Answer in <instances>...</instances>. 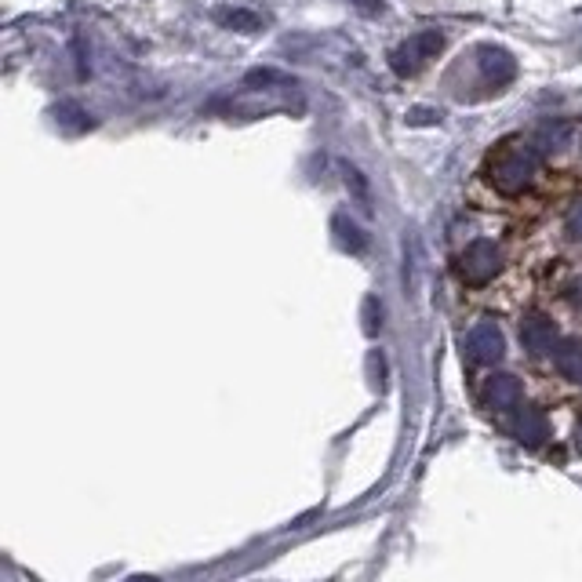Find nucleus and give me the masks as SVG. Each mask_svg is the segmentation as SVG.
Wrapping results in <instances>:
<instances>
[{"label": "nucleus", "instance_id": "obj_2", "mask_svg": "<svg viewBox=\"0 0 582 582\" xmlns=\"http://www.w3.org/2000/svg\"><path fill=\"white\" fill-rule=\"evenodd\" d=\"M441 51H444L441 30H419L390 51V70L397 73V77H415V73H419L430 59H437Z\"/></svg>", "mask_w": 582, "mask_h": 582}, {"label": "nucleus", "instance_id": "obj_5", "mask_svg": "<svg viewBox=\"0 0 582 582\" xmlns=\"http://www.w3.org/2000/svg\"><path fill=\"white\" fill-rule=\"evenodd\" d=\"M462 350L470 357V364H499V357L506 353V339H502V328L495 321L473 324L466 339H462Z\"/></svg>", "mask_w": 582, "mask_h": 582}, {"label": "nucleus", "instance_id": "obj_8", "mask_svg": "<svg viewBox=\"0 0 582 582\" xmlns=\"http://www.w3.org/2000/svg\"><path fill=\"white\" fill-rule=\"evenodd\" d=\"M553 368L564 382L582 386V339L579 335H564L561 346L553 350Z\"/></svg>", "mask_w": 582, "mask_h": 582}, {"label": "nucleus", "instance_id": "obj_6", "mask_svg": "<svg viewBox=\"0 0 582 582\" xmlns=\"http://www.w3.org/2000/svg\"><path fill=\"white\" fill-rule=\"evenodd\" d=\"M484 404L492 408V412L506 415V412H521V397H524V386L517 375H506V372H495L484 379V390H481Z\"/></svg>", "mask_w": 582, "mask_h": 582}, {"label": "nucleus", "instance_id": "obj_14", "mask_svg": "<svg viewBox=\"0 0 582 582\" xmlns=\"http://www.w3.org/2000/svg\"><path fill=\"white\" fill-rule=\"evenodd\" d=\"M579 146H582V139H579Z\"/></svg>", "mask_w": 582, "mask_h": 582}, {"label": "nucleus", "instance_id": "obj_13", "mask_svg": "<svg viewBox=\"0 0 582 582\" xmlns=\"http://www.w3.org/2000/svg\"><path fill=\"white\" fill-rule=\"evenodd\" d=\"M564 226H568V237L582 244V201H579V204H572V211H568V219H564Z\"/></svg>", "mask_w": 582, "mask_h": 582}, {"label": "nucleus", "instance_id": "obj_7", "mask_svg": "<svg viewBox=\"0 0 582 582\" xmlns=\"http://www.w3.org/2000/svg\"><path fill=\"white\" fill-rule=\"evenodd\" d=\"M477 70H481L484 84L502 88V84H510L517 77V59L506 48H499V44H481L477 48Z\"/></svg>", "mask_w": 582, "mask_h": 582}, {"label": "nucleus", "instance_id": "obj_3", "mask_svg": "<svg viewBox=\"0 0 582 582\" xmlns=\"http://www.w3.org/2000/svg\"><path fill=\"white\" fill-rule=\"evenodd\" d=\"M502 270V251L495 241H473L466 244V251L459 255V277L470 288H481Z\"/></svg>", "mask_w": 582, "mask_h": 582}, {"label": "nucleus", "instance_id": "obj_12", "mask_svg": "<svg viewBox=\"0 0 582 582\" xmlns=\"http://www.w3.org/2000/svg\"><path fill=\"white\" fill-rule=\"evenodd\" d=\"M55 121H59L62 128H73V131L91 128V117L77 106V102H59V106H55Z\"/></svg>", "mask_w": 582, "mask_h": 582}, {"label": "nucleus", "instance_id": "obj_10", "mask_svg": "<svg viewBox=\"0 0 582 582\" xmlns=\"http://www.w3.org/2000/svg\"><path fill=\"white\" fill-rule=\"evenodd\" d=\"M568 139H572V124L568 121H542L532 142L539 146V153H550V150H564Z\"/></svg>", "mask_w": 582, "mask_h": 582}, {"label": "nucleus", "instance_id": "obj_4", "mask_svg": "<svg viewBox=\"0 0 582 582\" xmlns=\"http://www.w3.org/2000/svg\"><path fill=\"white\" fill-rule=\"evenodd\" d=\"M517 335H521V350L528 357H535V361L539 357H553V350L561 346V332H557V324L546 313H524Z\"/></svg>", "mask_w": 582, "mask_h": 582}, {"label": "nucleus", "instance_id": "obj_9", "mask_svg": "<svg viewBox=\"0 0 582 582\" xmlns=\"http://www.w3.org/2000/svg\"><path fill=\"white\" fill-rule=\"evenodd\" d=\"M513 433H517V441L528 444V448H542V444L550 441V422L542 412H532V408H524V412H513Z\"/></svg>", "mask_w": 582, "mask_h": 582}, {"label": "nucleus", "instance_id": "obj_11", "mask_svg": "<svg viewBox=\"0 0 582 582\" xmlns=\"http://www.w3.org/2000/svg\"><path fill=\"white\" fill-rule=\"evenodd\" d=\"M215 19H219L222 26H230V30H241V33L262 30V19H259V15H255V11H244V8H226V11H219Z\"/></svg>", "mask_w": 582, "mask_h": 582}, {"label": "nucleus", "instance_id": "obj_1", "mask_svg": "<svg viewBox=\"0 0 582 582\" xmlns=\"http://www.w3.org/2000/svg\"><path fill=\"white\" fill-rule=\"evenodd\" d=\"M539 164H542L539 146H535L532 139H524V135H510V139H502L499 146L488 153L484 175H488V182L495 186V193L517 197V193H524L535 182Z\"/></svg>", "mask_w": 582, "mask_h": 582}]
</instances>
